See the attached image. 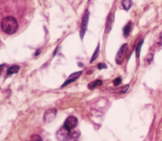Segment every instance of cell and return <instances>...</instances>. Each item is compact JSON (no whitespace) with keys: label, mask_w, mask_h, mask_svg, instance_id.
Returning <instances> with one entry per match:
<instances>
[{"label":"cell","mask_w":162,"mask_h":141,"mask_svg":"<svg viewBox=\"0 0 162 141\" xmlns=\"http://www.w3.org/2000/svg\"><path fill=\"white\" fill-rule=\"evenodd\" d=\"M19 70V67L18 65H13V66L9 67V69H8V76L11 75H13V74L18 73Z\"/></svg>","instance_id":"cell-10"},{"label":"cell","mask_w":162,"mask_h":141,"mask_svg":"<svg viewBox=\"0 0 162 141\" xmlns=\"http://www.w3.org/2000/svg\"><path fill=\"white\" fill-rule=\"evenodd\" d=\"M77 124H78V119H77V117H75L74 116H69L66 119L63 126H65L69 130H72V129H74V128L77 126Z\"/></svg>","instance_id":"cell-5"},{"label":"cell","mask_w":162,"mask_h":141,"mask_svg":"<svg viewBox=\"0 0 162 141\" xmlns=\"http://www.w3.org/2000/svg\"><path fill=\"white\" fill-rule=\"evenodd\" d=\"M142 44H143V40L139 42V44L136 47V54H137V57L138 58L139 57V53H140V49H141V47H142Z\"/></svg>","instance_id":"cell-14"},{"label":"cell","mask_w":162,"mask_h":141,"mask_svg":"<svg viewBox=\"0 0 162 141\" xmlns=\"http://www.w3.org/2000/svg\"><path fill=\"white\" fill-rule=\"evenodd\" d=\"M121 83H122V79L121 78H117L116 79H114V81H113V84H114L116 86L119 85Z\"/></svg>","instance_id":"cell-16"},{"label":"cell","mask_w":162,"mask_h":141,"mask_svg":"<svg viewBox=\"0 0 162 141\" xmlns=\"http://www.w3.org/2000/svg\"><path fill=\"white\" fill-rule=\"evenodd\" d=\"M127 49H128V45L124 44V45H122V47H120V49L118 50L117 56H116V62H117L118 64H121L122 63V60H123V58L125 56Z\"/></svg>","instance_id":"cell-4"},{"label":"cell","mask_w":162,"mask_h":141,"mask_svg":"<svg viewBox=\"0 0 162 141\" xmlns=\"http://www.w3.org/2000/svg\"><path fill=\"white\" fill-rule=\"evenodd\" d=\"M71 130L67 128L65 126H63L59 128L58 132L56 133V138L58 141H68L71 137Z\"/></svg>","instance_id":"cell-2"},{"label":"cell","mask_w":162,"mask_h":141,"mask_svg":"<svg viewBox=\"0 0 162 141\" xmlns=\"http://www.w3.org/2000/svg\"><path fill=\"white\" fill-rule=\"evenodd\" d=\"M81 74H82V72L81 71H79V72H77V73H74V74H72L69 78L67 79V80L65 81V83L63 85V87H64V86H66V85H69L70 83H72V82H74L77 79L79 78L80 75H81Z\"/></svg>","instance_id":"cell-7"},{"label":"cell","mask_w":162,"mask_h":141,"mask_svg":"<svg viewBox=\"0 0 162 141\" xmlns=\"http://www.w3.org/2000/svg\"><path fill=\"white\" fill-rule=\"evenodd\" d=\"M98 52H99V46L97 47V48H96V50H95V53H94V55H93V57H92V58H91V63L96 58V57L98 56Z\"/></svg>","instance_id":"cell-15"},{"label":"cell","mask_w":162,"mask_h":141,"mask_svg":"<svg viewBox=\"0 0 162 141\" xmlns=\"http://www.w3.org/2000/svg\"><path fill=\"white\" fill-rule=\"evenodd\" d=\"M89 10H86L83 15L82 18V21H81V26H80V37L81 39L84 38V36L87 30V26H88V21H89Z\"/></svg>","instance_id":"cell-3"},{"label":"cell","mask_w":162,"mask_h":141,"mask_svg":"<svg viewBox=\"0 0 162 141\" xmlns=\"http://www.w3.org/2000/svg\"><path fill=\"white\" fill-rule=\"evenodd\" d=\"M113 20H114V15L112 13H111L109 16L107 17V21H106V32H109L111 28H112V23H113Z\"/></svg>","instance_id":"cell-8"},{"label":"cell","mask_w":162,"mask_h":141,"mask_svg":"<svg viewBox=\"0 0 162 141\" xmlns=\"http://www.w3.org/2000/svg\"><path fill=\"white\" fill-rule=\"evenodd\" d=\"M56 114H57V110L54 108L47 110L44 114V120L46 123H51L52 121H53V119L56 117Z\"/></svg>","instance_id":"cell-6"},{"label":"cell","mask_w":162,"mask_h":141,"mask_svg":"<svg viewBox=\"0 0 162 141\" xmlns=\"http://www.w3.org/2000/svg\"><path fill=\"white\" fill-rule=\"evenodd\" d=\"M102 80H101V79H97V80H95V81H93V82H91V83H89L88 85L89 89H90V90H93L94 88H95V87H97V86H100V85H102Z\"/></svg>","instance_id":"cell-9"},{"label":"cell","mask_w":162,"mask_h":141,"mask_svg":"<svg viewBox=\"0 0 162 141\" xmlns=\"http://www.w3.org/2000/svg\"><path fill=\"white\" fill-rule=\"evenodd\" d=\"M122 4L125 10H128L132 6V1L131 0H124L122 2Z\"/></svg>","instance_id":"cell-11"},{"label":"cell","mask_w":162,"mask_h":141,"mask_svg":"<svg viewBox=\"0 0 162 141\" xmlns=\"http://www.w3.org/2000/svg\"><path fill=\"white\" fill-rule=\"evenodd\" d=\"M1 28L6 34L12 35L18 29V22L14 17H5L1 21Z\"/></svg>","instance_id":"cell-1"},{"label":"cell","mask_w":162,"mask_h":141,"mask_svg":"<svg viewBox=\"0 0 162 141\" xmlns=\"http://www.w3.org/2000/svg\"><path fill=\"white\" fill-rule=\"evenodd\" d=\"M131 28H132V23L129 22L123 29V32H124V36H128L129 35V33L131 32Z\"/></svg>","instance_id":"cell-12"},{"label":"cell","mask_w":162,"mask_h":141,"mask_svg":"<svg viewBox=\"0 0 162 141\" xmlns=\"http://www.w3.org/2000/svg\"><path fill=\"white\" fill-rule=\"evenodd\" d=\"M29 141H42V139L41 138V136H39L37 134H34L30 137Z\"/></svg>","instance_id":"cell-13"},{"label":"cell","mask_w":162,"mask_h":141,"mask_svg":"<svg viewBox=\"0 0 162 141\" xmlns=\"http://www.w3.org/2000/svg\"><path fill=\"white\" fill-rule=\"evenodd\" d=\"M159 43L162 45V33L160 35V37H159Z\"/></svg>","instance_id":"cell-18"},{"label":"cell","mask_w":162,"mask_h":141,"mask_svg":"<svg viewBox=\"0 0 162 141\" xmlns=\"http://www.w3.org/2000/svg\"><path fill=\"white\" fill-rule=\"evenodd\" d=\"M97 67H98V68L99 69H102V68H106V66L103 64V63H99L98 65H97Z\"/></svg>","instance_id":"cell-17"}]
</instances>
